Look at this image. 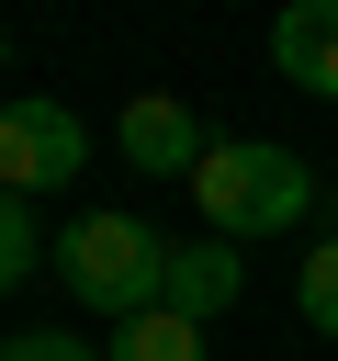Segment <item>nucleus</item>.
<instances>
[{
	"label": "nucleus",
	"instance_id": "9d476101",
	"mask_svg": "<svg viewBox=\"0 0 338 361\" xmlns=\"http://www.w3.org/2000/svg\"><path fill=\"white\" fill-rule=\"evenodd\" d=\"M0 361H101V350H90V338H68V327H23Z\"/></svg>",
	"mask_w": 338,
	"mask_h": 361
},
{
	"label": "nucleus",
	"instance_id": "423d86ee",
	"mask_svg": "<svg viewBox=\"0 0 338 361\" xmlns=\"http://www.w3.org/2000/svg\"><path fill=\"white\" fill-rule=\"evenodd\" d=\"M270 68L293 90H315V102H338V0H293L270 23Z\"/></svg>",
	"mask_w": 338,
	"mask_h": 361
},
{
	"label": "nucleus",
	"instance_id": "6e6552de",
	"mask_svg": "<svg viewBox=\"0 0 338 361\" xmlns=\"http://www.w3.org/2000/svg\"><path fill=\"white\" fill-rule=\"evenodd\" d=\"M293 305H304V327H315V338H338V237L293 271Z\"/></svg>",
	"mask_w": 338,
	"mask_h": 361
},
{
	"label": "nucleus",
	"instance_id": "f257e3e1",
	"mask_svg": "<svg viewBox=\"0 0 338 361\" xmlns=\"http://www.w3.org/2000/svg\"><path fill=\"white\" fill-rule=\"evenodd\" d=\"M192 203H203V237L248 248V237L293 226V214L315 203V180H304V158L270 147V135H214V158L192 169Z\"/></svg>",
	"mask_w": 338,
	"mask_h": 361
},
{
	"label": "nucleus",
	"instance_id": "39448f33",
	"mask_svg": "<svg viewBox=\"0 0 338 361\" xmlns=\"http://www.w3.org/2000/svg\"><path fill=\"white\" fill-rule=\"evenodd\" d=\"M237 293H248V259H237L225 237H169V259H158V305H169V316L203 327V316H225Z\"/></svg>",
	"mask_w": 338,
	"mask_h": 361
},
{
	"label": "nucleus",
	"instance_id": "0eeeda50",
	"mask_svg": "<svg viewBox=\"0 0 338 361\" xmlns=\"http://www.w3.org/2000/svg\"><path fill=\"white\" fill-rule=\"evenodd\" d=\"M101 361H203V327L158 305V316H135V327H113V350H101Z\"/></svg>",
	"mask_w": 338,
	"mask_h": 361
},
{
	"label": "nucleus",
	"instance_id": "9b49d317",
	"mask_svg": "<svg viewBox=\"0 0 338 361\" xmlns=\"http://www.w3.org/2000/svg\"><path fill=\"white\" fill-rule=\"evenodd\" d=\"M0 56H11V34H0Z\"/></svg>",
	"mask_w": 338,
	"mask_h": 361
},
{
	"label": "nucleus",
	"instance_id": "7ed1b4c3",
	"mask_svg": "<svg viewBox=\"0 0 338 361\" xmlns=\"http://www.w3.org/2000/svg\"><path fill=\"white\" fill-rule=\"evenodd\" d=\"M79 158H90V135H79L68 102H0V192H11V203L79 180Z\"/></svg>",
	"mask_w": 338,
	"mask_h": 361
},
{
	"label": "nucleus",
	"instance_id": "20e7f679",
	"mask_svg": "<svg viewBox=\"0 0 338 361\" xmlns=\"http://www.w3.org/2000/svg\"><path fill=\"white\" fill-rule=\"evenodd\" d=\"M113 147H124L146 180H192V169L214 158V135H203V113H192L180 90H135V102L113 113Z\"/></svg>",
	"mask_w": 338,
	"mask_h": 361
},
{
	"label": "nucleus",
	"instance_id": "1a4fd4ad",
	"mask_svg": "<svg viewBox=\"0 0 338 361\" xmlns=\"http://www.w3.org/2000/svg\"><path fill=\"white\" fill-rule=\"evenodd\" d=\"M34 248H45V237H34V214H23L11 192H0V293H11L23 271H34Z\"/></svg>",
	"mask_w": 338,
	"mask_h": 361
},
{
	"label": "nucleus",
	"instance_id": "f03ea898",
	"mask_svg": "<svg viewBox=\"0 0 338 361\" xmlns=\"http://www.w3.org/2000/svg\"><path fill=\"white\" fill-rule=\"evenodd\" d=\"M158 259H169V237H158V226H135V214H79V226L56 237L68 293H79L90 316H113V327L158 316Z\"/></svg>",
	"mask_w": 338,
	"mask_h": 361
}]
</instances>
